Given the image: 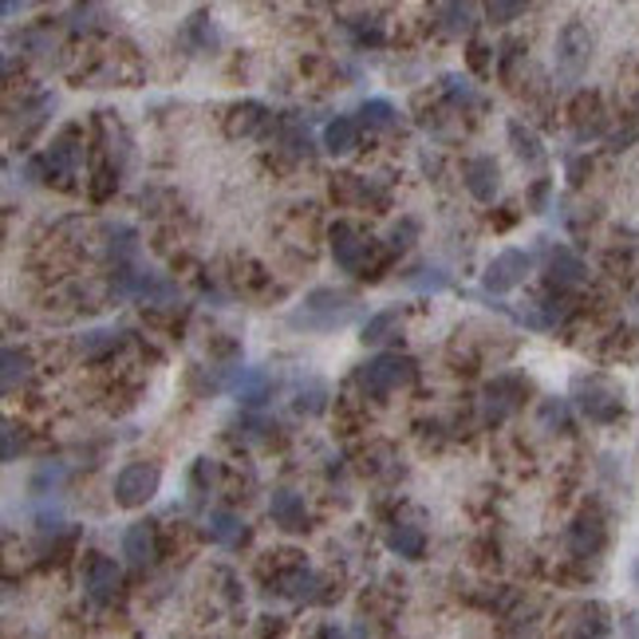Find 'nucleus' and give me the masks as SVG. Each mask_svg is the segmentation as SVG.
I'll return each mask as SVG.
<instances>
[{
  "label": "nucleus",
  "instance_id": "obj_1",
  "mask_svg": "<svg viewBox=\"0 0 639 639\" xmlns=\"http://www.w3.org/2000/svg\"><path fill=\"white\" fill-rule=\"evenodd\" d=\"M356 301L336 289H312L304 296V304L293 312L296 328H312V332H332V328H344L356 320Z\"/></svg>",
  "mask_w": 639,
  "mask_h": 639
},
{
  "label": "nucleus",
  "instance_id": "obj_2",
  "mask_svg": "<svg viewBox=\"0 0 639 639\" xmlns=\"http://www.w3.org/2000/svg\"><path fill=\"white\" fill-rule=\"evenodd\" d=\"M414 380V359L411 356H399V352H380V356H371L368 363H359L356 368V387L371 399H383L391 391L407 387Z\"/></svg>",
  "mask_w": 639,
  "mask_h": 639
},
{
  "label": "nucleus",
  "instance_id": "obj_3",
  "mask_svg": "<svg viewBox=\"0 0 639 639\" xmlns=\"http://www.w3.org/2000/svg\"><path fill=\"white\" fill-rule=\"evenodd\" d=\"M557 79L561 84H576L592 64V33L580 21H568L557 36Z\"/></svg>",
  "mask_w": 639,
  "mask_h": 639
},
{
  "label": "nucleus",
  "instance_id": "obj_4",
  "mask_svg": "<svg viewBox=\"0 0 639 639\" xmlns=\"http://www.w3.org/2000/svg\"><path fill=\"white\" fill-rule=\"evenodd\" d=\"M158 486H163L158 462H130V467H123L115 474V501L127 506V510H139V506H146L158 494Z\"/></svg>",
  "mask_w": 639,
  "mask_h": 639
},
{
  "label": "nucleus",
  "instance_id": "obj_5",
  "mask_svg": "<svg viewBox=\"0 0 639 639\" xmlns=\"http://www.w3.org/2000/svg\"><path fill=\"white\" fill-rule=\"evenodd\" d=\"M576 402L592 423H616L624 414V399L608 380H580L576 383Z\"/></svg>",
  "mask_w": 639,
  "mask_h": 639
},
{
  "label": "nucleus",
  "instance_id": "obj_6",
  "mask_svg": "<svg viewBox=\"0 0 639 639\" xmlns=\"http://www.w3.org/2000/svg\"><path fill=\"white\" fill-rule=\"evenodd\" d=\"M533 269V257L525 250H506L498 257L489 260L486 272H482V284H486V293H513Z\"/></svg>",
  "mask_w": 639,
  "mask_h": 639
},
{
  "label": "nucleus",
  "instance_id": "obj_7",
  "mask_svg": "<svg viewBox=\"0 0 639 639\" xmlns=\"http://www.w3.org/2000/svg\"><path fill=\"white\" fill-rule=\"evenodd\" d=\"M332 257L344 272H363L368 269V253H371V241H363L356 233V226H347V221H336L332 226ZM368 277V272H363Z\"/></svg>",
  "mask_w": 639,
  "mask_h": 639
},
{
  "label": "nucleus",
  "instance_id": "obj_8",
  "mask_svg": "<svg viewBox=\"0 0 639 639\" xmlns=\"http://www.w3.org/2000/svg\"><path fill=\"white\" fill-rule=\"evenodd\" d=\"M119 585H123V573H119V564L111 561V557L95 553L91 561H87L84 592L95 600V604H111V600L119 597Z\"/></svg>",
  "mask_w": 639,
  "mask_h": 639
},
{
  "label": "nucleus",
  "instance_id": "obj_9",
  "mask_svg": "<svg viewBox=\"0 0 639 639\" xmlns=\"http://www.w3.org/2000/svg\"><path fill=\"white\" fill-rule=\"evenodd\" d=\"M115 277H119L123 296H135V301H146V304L174 301V284H166L163 277H154V272H139V269H127V265H123Z\"/></svg>",
  "mask_w": 639,
  "mask_h": 639
},
{
  "label": "nucleus",
  "instance_id": "obj_10",
  "mask_svg": "<svg viewBox=\"0 0 639 639\" xmlns=\"http://www.w3.org/2000/svg\"><path fill=\"white\" fill-rule=\"evenodd\" d=\"M525 391H529V383L513 380V375H501V380H494L486 387V423H501L506 414H513L521 407V399H525Z\"/></svg>",
  "mask_w": 639,
  "mask_h": 639
},
{
  "label": "nucleus",
  "instance_id": "obj_11",
  "mask_svg": "<svg viewBox=\"0 0 639 639\" xmlns=\"http://www.w3.org/2000/svg\"><path fill=\"white\" fill-rule=\"evenodd\" d=\"M568 553L573 557H597L604 549V521L597 513H580V517L568 525Z\"/></svg>",
  "mask_w": 639,
  "mask_h": 639
},
{
  "label": "nucleus",
  "instance_id": "obj_12",
  "mask_svg": "<svg viewBox=\"0 0 639 639\" xmlns=\"http://www.w3.org/2000/svg\"><path fill=\"white\" fill-rule=\"evenodd\" d=\"M467 190L477 197V202H494L498 197V190H501V170H498V163L489 158V154H477V158H470L467 163Z\"/></svg>",
  "mask_w": 639,
  "mask_h": 639
},
{
  "label": "nucleus",
  "instance_id": "obj_13",
  "mask_svg": "<svg viewBox=\"0 0 639 639\" xmlns=\"http://www.w3.org/2000/svg\"><path fill=\"white\" fill-rule=\"evenodd\" d=\"M123 557H127V564H135V568L154 564V557H158V537H154L151 521H135V525L123 533Z\"/></svg>",
  "mask_w": 639,
  "mask_h": 639
},
{
  "label": "nucleus",
  "instance_id": "obj_14",
  "mask_svg": "<svg viewBox=\"0 0 639 639\" xmlns=\"http://www.w3.org/2000/svg\"><path fill=\"white\" fill-rule=\"evenodd\" d=\"M269 513H272V521L289 533L308 529V510H304V498L301 494H293V489H272Z\"/></svg>",
  "mask_w": 639,
  "mask_h": 639
},
{
  "label": "nucleus",
  "instance_id": "obj_15",
  "mask_svg": "<svg viewBox=\"0 0 639 639\" xmlns=\"http://www.w3.org/2000/svg\"><path fill=\"white\" fill-rule=\"evenodd\" d=\"M588 277L585 260L576 257L573 250H564V245H557L553 253H549V281L561 284V289H573V284H580Z\"/></svg>",
  "mask_w": 639,
  "mask_h": 639
},
{
  "label": "nucleus",
  "instance_id": "obj_16",
  "mask_svg": "<svg viewBox=\"0 0 639 639\" xmlns=\"http://www.w3.org/2000/svg\"><path fill=\"white\" fill-rule=\"evenodd\" d=\"M434 16H438V28H443L446 36H467V33H474V24H477L474 4H438Z\"/></svg>",
  "mask_w": 639,
  "mask_h": 639
},
{
  "label": "nucleus",
  "instance_id": "obj_17",
  "mask_svg": "<svg viewBox=\"0 0 639 639\" xmlns=\"http://www.w3.org/2000/svg\"><path fill=\"white\" fill-rule=\"evenodd\" d=\"M356 142H359V123L356 119H347V115H336V119L324 127V151L328 154H347V151H356Z\"/></svg>",
  "mask_w": 639,
  "mask_h": 639
},
{
  "label": "nucleus",
  "instance_id": "obj_18",
  "mask_svg": "<svg viewBox=\"0 0 639 639\" xmlns=\"http://www.w3.org/2000/svg\"><path fill=\"white\" fill-rule=\"evenodd\" d=\"M0 363H4V371H0V380H4V391H16L21 383L33 380V356H28L24 347H4Z\"/></svg>",
  "mask_w": 639,
  "mask_h": 639
},
{
  "label": "nucleus",
  "instance_id": "obj_19",
  "mask_svg": "<svg viewBox=\"0 0 639 639\" xmlns=\"http://www.w3.org/2000/svg\"><path fill=\"white\" fill-rule=\"evenodd\" d=\"M206 533H209V537H214L217 545H226V549H233V545L245 541V521H241L238 513L217 510V513H209Z\"/></svg>",
  "mask_w": 639,
  "mask_h": 639
},
{
  "label": "nucleus",
  "instance_id": "obj_20",
  "mask_svg": "<svg viewBox=\"0 0 639 639\" xmlns=\"http://www.w3.org/2000/svg\"><path fill=\"white\" fill-rule=\"evenodd\" d=\"M510 142H513V154H517L525 166H541L545 163V151H541V139L533 135L529 127L521 119H510Z\"/></svg>",
  "mask_w": 639,
  "mask_h": 639
},
{
  "label": "nucleus",
  "instance_id": "obj_21",
  "mask_svg": "<svg viewBox=\"0 0 639 639\" xmlns=\"http://www.w3.org/2000/svg\"><path fill=\"white\" fill-rule=\"evenodd\" d=\"M387 545L399 557H407V561H419L426 549V537H423V529H414V525H391Z\"/></svg>",
  "mask_w": 639,
  "mask_h": 639
},
{
  "label": "nucleus",
  "instance_id": "obj_22",
  "mask_svg": "<svg viewBox=\"0 0 639 639\" xmlns=\"http://www.w3.org/2000/svg\"><path fill=\"white\" fill-rule=\"evenodd\" d=\"M226 387L233 391V395H241L245 402H265V395H269V375L265 371H238L233 380H226Z\"/></svg>",
  "mask_w": 639,
  "mask_h": 639
},
{
  "label": "nucleus",
  "instance_id": "obj_23",
  "mask_svg": "<svg viewBox=\"0 0 639 639\" xmlns=\"http://www.w3.org/2000/svg\"><path fill=\"white\" fill-rule=\"evenodd\" d=\"M402 328V312L399 308H387V312H375L368 320V324H363V344H383V340H391L395 336V332H399Z\"/></svg>",
  "mask_w": 639,
  "mask_h": 639
},
{
  "label": "nucleus",
  "instance_id": "obj_24",
  "mask_svg": "<svg viewBox=\"0 0 639 639\" xmlns=\"http://www.w3.org/2000/svg\"><path fill=\"white\" fill-rule=\"evenodd\" d=\"M316 588H320V580H316L312 568H304V564H296L293 573L281 576V592L289 600H316Z\"/></svg>",
  "mask_w": 639,
  "mask_h": 639
},
{
  "label": "nucleus",
  "instance_id": "obj_25",
  "mask_svg": "<svg viewBox=\"0 0 639 639\" xmlns=\"http://www.w3.org/2000/svg\"><path fill=\"white\" fill-rule=\"evenodd\" d=\"M573 639H608V612L600 604H588L580 608V616H576V628Z\"/></svg>",
  "mask_w": 639,
  "mask_h": 639
},
{
  "label": "nucleus",
  "instance_id": "obj_26",
  "mask_svg": "<svg viewBox=\"0 0 639 639\" xmlns=\"http://www.w3.org/2000/svg\"><path fill=\"white\" fill-rule=\"evenodd\" d=\"M359 123H368V127H375V130H387L399 123V115H395V107H391L387 99H368V103L359 107Z\"/></svg>",
  "mask_w": 639,
  "mask_h": 639
},
{
  "label": "nucleus",
  "instance_id": "obj_27",
  "mask_svg": "<svg viewBox=\"0 0 639 639\" xmlns=\"http://www.w3.org/2000/svg\"><path fill=\"white\" fill-rule=\"evenodd\" d=\"M43 166H48V174H64V178H67V174L76 170V142L60 139L52 151L43 154Z\"/></svg>",
  "mask_w": 639,
  "mask_h": 639
},
{
  "label": "nucleus",
  "instance_id": "obj_28",
  "mask_svg": "<svg viewBox=\"0 0 639 639\" xmlns=\"http://www.w3.org/2000/svg\"><path fill=\"white\" fill-rule=\"evenodd\" d=\"M541 426H568V407L561 399H545L541 402Z\"/></svg>",
  "mask_w": 639,
  "mask_h": 639
},
{
  "label": "nucleus",
  "instance_id": "obj_29",
  "mask_svg": "<svg viewBox=\"0 0 639 639\" xmlns=\"http://www.w3.org/2000/svg\"><path fill=\"white\" fill-rule=\"evenodd\" d=\"M486 16L494 24H510L513 16H525V4H517V0H498V4H489Z\"/></svg>",
  "mask_w": 639,
  "mask_h": 639
},
{
  "label": "nucleus",
  "instance_id": "obj_30",
  "mask_svg": "<svg viewBox=\"0 0 639 639\" xmlns=\"http://www.w3.org/2000/svg\"><path fill=\"white\" fill-rule=\"evenodd\" d=\"M446 95L455 99V103H462V107H474L477 103L474 87H470L467 79H458V76H446Z\"/></svg>",
  "mask_w": 639,
  "mask_h": 639
},
{
  "label": "nucleus",
  "instance_id": "obj_31",
  "mask_svg": "<svg viewBox=\"0 0 639 639\" xmlns=\"http://www.w3.org/2000/svg\"><path fill=\"white\" fill-rule=\"evenodd\" d=\"M24 446V434L16 423H4V462H12L16 458V450Z\"/></svg>",
  "mask_w": 639,
  "mask_h": 639
},
{
  "label": "nucleus",
  "instance_id": "obj_32",
  "mask_svg": "<svg viewBox=\"0 0 639 639\" xmlns=\"http://www.w3.org/2000/svg\"><path fill=\"white\" fill-rule=\"evenodd\" d=\"M320 639H347V636L340 628H324V636H320Z\"/></svg>",
  "mask_w": 639,
  "mask_h": 639
},
{
  "label": "nucleus",
  "instance_id": "obj_33",
  "mask_svg": "<svg viewBox=\"0 0 639 639\" xmlns=\"http://www.w3.org/2000/svg\"><path fill=\"white\" fill-rule=\"evenodd\" d=\"M636 580H639V568H636Z\"/></svg>",
  "mask_w": 639,
  "mask_h": 639
},
{
  "label": "nucleus",
  "instance_id": "obj_34",
  "mask_svg": "<svg viewBox=\"0 0 639 639\" xmlns=\"http://www.w3.org/2000/svg\"><path fill=\"white\" fill-rule=\"evenodd\" d=\"M636 107H639V95H636Z\"/></svg>",
  "mask_w": 639,
  "mask_h": 639
}]
</instances>
